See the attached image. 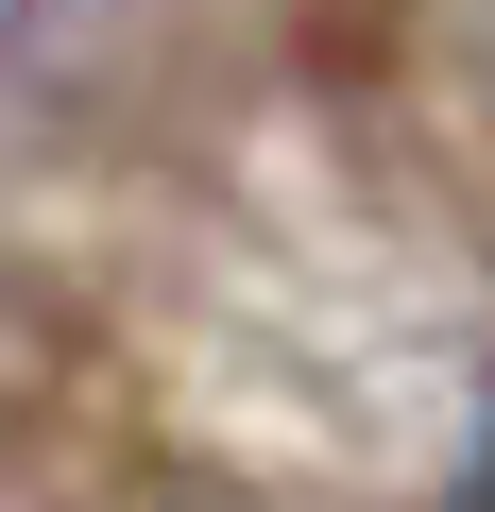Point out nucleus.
Instances as JSON below:
<instances>
[{
    "label": "nucleus",
    "instance_id": "nucleus-1",
    "mask_svg": "<svg viewBox=\"0 0 495 512\" xmlns=\"http://www.w3.org/2000/svg\"><path fill=\"white\" fill-rule=\"evenodd\" d=\"M444 512H495V359L461 376V461H444Z\"/></svg>",
    "mask_w": 495,
    "mask_h": 512
},
{
    "label": "nucleus",
    "instance_id": "nucleus-2",
    "mask_svg": "<svg viewBox=\"0 0 495 512\" xmlns=\"http://www.w3.org/2000/svg\"><path fill=\"white\" fill-rule=\"evenodd\" d=\"M171 512H274V495H171Z\"/></svg>",
    "mask_w": 495,
    "mask_h": 512
}]
</instances>
